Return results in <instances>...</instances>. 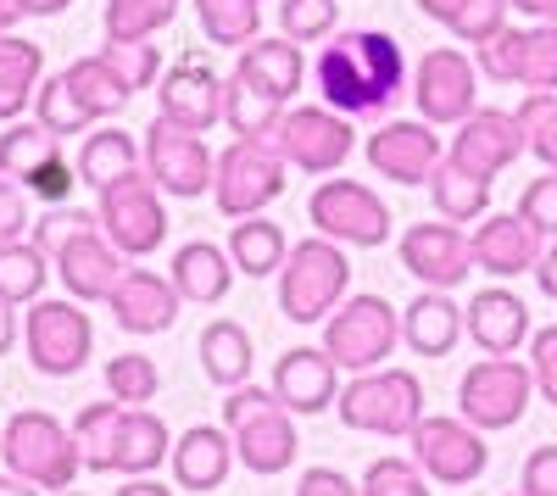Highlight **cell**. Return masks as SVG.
Masks as SVG:
<instances>
[{
    "label": "cell",
    "instance_id": "12",
    "mask_svg": "<svg viewBox=\"0 0 557 496\" xmlns=\"http://www.w3.org/2000/svg\"><path fill=\"white\" fill-rule=\"evenodd\" d=\"M101 230L107 240L123 251V257H151L162 240H168V207H162V190L151 173H134V178H117V185L101 190Z\"/></svg>",
    "mask_w": 557,
    "mask_h": 496
},
{
    "label": "cell",
    "instance_id": "33",
    "mask_svg": "<svg viewBox=\"0 0 557 496\" xmlns=\"http://www.w3.org/2000/svg\"><path fill=\"white\" fill-rule=\"evenodd\" d=\"M201 369L212 385L235 390V385H251V335L235 324V319H218L201 330Z\"/></svg>",
    "mask_w": 557,
    "mask_h": 496
},
{
    "label": "cell",
    "instance_id": "39",
    "mask_svg": "<svg viewBox=\"0 0 557 496\" xmlns=\"http://www.w3.org/2000/svg\"><path fill=\"white\" fill-rule=\"evenodd\" d=\"M51 274H57V268L45 262V251L34 240L0 246V301H12V307L39 301V290H45V280H51Z\"/></svg>",
    "mask_w": 557,
    "mask_h": 496
},
{
    "label": "cell",
    "instance_id": "10",
    "mask_svg": "<svg viewBox=\"0 0 557 496\" xmlns=\"http://www.w3.org/2000/svg\"><path fill=\"white\" fill-rule=\"evenodd\" d=\"M285 157L273 151V140H235L218 157V185L212 201L223 218H257L268 201L285 196Z\"/></svg>",
    "mask_w": 557,
    "mask_h": 496
},
{
    "label": "cell",
    "instance_id": "4",
    "mask_svg": "<svg viewBox=\"0 0 557 496\" xmlns=\"http://www.w3.org/2000/svg\"><path fill=\"white\" fill-rule=\"evenodd\" d=\"M296 413L278 401L273 390H257V385H235L223 401V424L235 435V458L251 469V474H285L301 452L296 441Z\"/></svg>",
    "mask_w": 557,
    "mask_h": 496
},
{
    "label": "cell",
    "instance_id": "59",
    "mask_svg": "<svg viewBox=\"0 0 557 496\" xmlns=\"http://www.w3.org/2000/svg\"><path fill=\"white\" fill-rule=\"evenodd\" d=\"M418 12H424V17H435V23H457V12H462V0H418Z\"/></svg>",
    "mask_w": 557,
    "mask_h": 496
},
{
    "label": "cell",
    "instance_id": "34",
    "mask_svg": "<svg viewBox=\"0 0 557 496\" xmlns=\"http://www.w3.org/2000/svg\"><path fill=\"white\" fill-rule=\"evenodd\" d=\"M228 257H235V268L246 280H262V274H278V268H285L290 246H285V230L257 212V218H235V230H228Z\"/></svg>",
    "mask_w": 557,
    "mask_h": 496
},
{
    "label": "cell",
    "instance_id": "20",
    "mask_svg": "<svg viewBox=\"0 0 557 496\" xmlns=\"http://www.w3.org/2000/svg\"><path fill=\"white\" fill-rule=\"evenodd\" d=\"M474 246V268L491 280H519V274H535V262L546 251V235L524 212H485L480 230L469 235Z\"/></svg>",
    "mask_w": 557,
    "mask_h": 496
},
{
    "label": "cell",
    "instance_id": "14",
    "mask_svg": "<svg viewBox=\"0 0 557 496\" xmlns=\"http://www.w3.org/2000/svg\"><path fill=\"white\" fill-rule=\"evenodd\" d=\"M146 173L157 178V190L162 196H201V190H212L218 185V157L207 151V140L201 134H190V128H178V123H168V117H157L151 128H146Z\"/></svg>",
    "mask_w": 557,
    "mask_h": 496
},
{
    "label": "cell",
    "instance_id": "60",
    "mask_svg": "<svg viewBox=\"0 0 557 496\" xmlns=\"http://www.w3.org/2000/svg\"><path fill=\"white\" fill-rule=\"evenodd\" d=\"M12 346H17V312H12V301H0V357Z\"/></svg>",
    "mask_w": 557,
    "mask_h": 496
},
{
    "label": "cell",
    "instance_id": "22",
    "mask_svg": "<svg viewBox=\"0 0 557 496\" xmlns=\"http://www.w3.org/2000/svg\"><path fill=\"white\" fill-rule=\"evenodd\" d=\"M157 107L168 123L190 128V134H207L212 123H223V78L201 62H178L162 73L157 84Z\"/></svg>",
    "mask_w": 557,
    "mask_h": 496
},
{
    "label": "cell",
    "instance_id": "6",
    "mask_svg": "<svg viewBox=\"0 0 557 496\" xmlns=\"http://www.w3.org/2000/svg\"><path fill=\"white\" fill-rule=\"evenodd\" d=\"M335 413H341L346 430H368V435L396 441V435H412L418 419H424V385L407 369H368L341 390Z\"/></svg>",
    "mask_w": 557,
    "mask_h": 496
},
{
    "label": "cell",
    "instance_id": "44",
    "mask_svg": "<svg viewBox=\"0 0 557 496\" xmlns=\"http://www.w3.org/2000/svg\"><path fill=\"white\" fill-rule=\"evenodd\" d=\"M519 128H524L530 157H541L557 173V89H530L519 101Z\"/></svg>",
    "mask_w": 557,
    "mask_h": 496
},
{
    "label": "cell",
    "instance_id": "7",
    "mask_svg": "<svg viewBox=\"0 0 557 496\" xmlns=\"http://www.w3.org/2000/svg\"><path fill=\"white\" fill-rule=\"evenodd\" d=\"M396 340H401V312L385 296H351L346 307H335L330 319H323V351L351 374L385 369Z\"/></svg>",
    "mask_w": 557,
    "mask_h": 496
},
{
    "label": "cell",
    "instance_id": "24",
    "mask_svg": "<svg viewBox=\"0 0 557 496\" xmlns=\"http://www.w3.org/2000/svg\"><path fill=\"white\" fill-rule=\"evenodd\" d=\"M462 324H469V340L485 357H513L530 340V307L513 290L491 285V290H480L469 307H462Z\"/></svg>",
    "mask_w": 557,
    "mask_h": 496
},
{
    "label": "cell",
    "instance_id": "17",
    "mask_svg": "<svg viewBox=\"0 0 557 496\" xmlns=\"http://www.w3.org/2000/svg\"><path fill=\"white\" fill-rule=\"evenodd\" d=\"M412 101H418V117L424 123H462L469 112H480V67L451 51V45H441V51H424V62H418L412 73Z\"/></svg>",
    "mask_w": 557,
    "mask_h": 496
},
{
    "label": "cell",
    "instance_id": "38",
    "mask_svg": "<svg viewBox=\"0 0 557 496\" xmlns=\"http://www.w3.org/2000/svg\"><path fill=\"white\" fill-rule=\"evenodd\" d=\"M62 73H67L73 96L89 107V117H96V123H101V117H117V112L134 101V96H128V84L107 67V57H78V62H67Z\"/></svg>",
    "mask_w": 557,
    "mask_h": 496
},
{
    "label": "cell",
    "instance_id": "5",
    "mask_svg": "<svg viewBox=\"0 0 557 496\" xmlns=\"http://www.w3.org/2000/svg\"><path fill=\"white\" fill-rule=\"evenodd\" d=\"M346 285H351L346 251H341L335 240L312 235V240L290 246L285 268H278V307H285L290 324H323V319L341 307Z\"/></svg>",
    "mask_w": 557,
    "mask_h": 496
},
{
    "label": "cell",
    "instance_id": "47",
    "mask_svg": "<svg viewBox=\"0 0 557 496\" xmlns=\"http://www.w3.org/2000/svg\"><path fill=\"white\" fill-rule=\"evenodd\" d=\"M101 57L128 84V96H134V89H146V84H157V45H146V39H107Z\"/></svg>",
    "mask_w": 557,
    "mask_h": 496
},
{
    "label": "cell",
    "instance_id": "53",
    "mask_svg": "<svg viewBox=\"0 0 557 496\" xmlns=\"http://www.w3.org/2000/svg\"><path fill=\"white\" fill-rule=\"evenodd\" d=\"M73 185H84V178H78V168H67V157H51V162H45L34 178H28V196H39V201H67V190Z\"/></svg>",
    "mask_w": 557,
    "mask_h": 496
},
{
    "label": "cell",
    "instance_id": "3",
    "mask_svg": "<svg viewBox=\"0 0 557 496\" xmlns=\"http://www.w3.org/2000/svg\"><path fill=\"white\" fill-rule=\"evenodd\" d=\"M0 458H7L12 474H23L39 491H73L84 452L62 419H51L45 408H23L0 424Z\"/></svg>",
    "mask_w": 557,
    "mask_h": 496
},
{
    "label": "cell",
    "instance_id": "62",
    "mask_svg": "<svg viewBox=\"0 0 557 496\" xmlns=\"http://www.w3.org/2000/svg\"><path fill=\"white\" fill-rule=\"evenodd\" d=\"M73 0H23V12L28 17H57V12H67Z\"/></svg>",
    "mask_w": 557,
    "mask_h": 496
},
{
    "label": "cell",
    "instance_id": "11",
    "mask_svg": "<svg viewBox=\"0 0 557 496\" xmlns=\"http://www.w3.org/2000/svg\"><path fill=\"white\" fill-rule=\"evenodd\" d=\"M307 218L335 246H385L391 240V207L368 185H357V178H323L307 201Z\"/></svg>",
    "mask_w": 557,
    "mask_h": 496
},
{
    "label": "cell",
    "instance_id": "26",
    "mask_svg": "<svg viewBox=\"0 0 557 496\" xmlns=\"http://www.w3.org/2000/svg\"><path fill=\"white\" fill-rule=\"evenodd\" d=\"M235 469V435H223L212 424H196L184 430L178 446H173V480L178 491H218Z\"/></svg>",
    "mask_w": 557,
    "mask_h": 496
},
{
    "label": "cell",
    "instance_id": "56",
    "mask_svg": "<svg viewBox=\"0 0 557 496\" xmlns=\"http://www.w3.org/2000/svg\"><path fill=\"white\" fill-rule=\"evenodd\" d=\"M535 285L557 301V240H552V246L541 251V262H535Z\"/></svg>",
    "mask_w": 557,
    "mask_h": 496
},
{
    "label": "cell",
    "instance_id": "23",
    "mask_svg": "<svg viewBox=\"0 0 557 496\" xmlns=\"http://www.w3.org/2000/svg\"><path fill=\"white\" fill-rule=\"evenodd\" d=\"M107 301H112V319H117L128 335H162V330H173L184 296H178L173 280L151 274V268H128Z\"/></svg>",
    "mask_w": 557,
    "mask_h": 496
},
{
    "label": "cell",
    "instance_id": "21",
    "mask_svg": "<svg viewBox=\"0 0 557 496\" xmlns=\"http://www.w3.org/2000/svg\"><path fill=\"white\" fill-rule=\"evenodd\" d=\"M368 162H374L380 178H396V185H430L435 168L446 162L435 123H385L368 134Z\"/></svg>",
    "mask_w": 557,
    "mask_h": 496
},
{
    "label": "cell",
    "instance_id": "61",
    "mask_svg": "<svg viewBox=\"0 0 557 496\" xmlns=\"http://www.w3.org/2000/svg\"><path fill=\"white\" fill-rule=\"evenodd\" d=\"M0 496H39V485H28L23 474L7 469V474H0Z\"/></svg>",
    "mask_w": 557,
    "mask_h": 496
},
{
    "label": "cell",
    "instance_id": "19",
    "mask_svg": "<svg viewBox=\"0 0 557 496\" xmlns=\"http://www.w3.org/2000/svg\"><path fill=\"white\" fill-rule=\"evenodd\" d=\"M401 268L424 290H457L474 274V246L457 223H412L401 235Z\"/></svg>",
    "mask_w": 557,
    "mask_h": 496
},
{
    "label": "cell",
    "instance_id": "46",
    "mask_svg": "<svg viewBox=\"0 0 557 496\" xmlns=\"http://www.w3.org/2000/svg\"><path fill=\"white\" fill-rule=\"evenodd\" d=\"M362 496H430V474L412 458H374L362 474Z\"/></svg>",
    "mask_w": 557,
    "mask_h": 496
},
{
    "label": "cell",
    "instance_id": "42",
    "mask_svg": "<svg viewBox=\"0 0 557 496\" xmlns=\"http://www.w3.org/2000/svg\"><path fill=\"white\" fill-rule=\"evenodd\" d=\"M34 117L45 123L62 140V134H89V107L73 96V84H67V73H57V78H45L39 84V96H34Z\"/></svg>",
    "mask_w": 557,
    "mask_h": 496
},
{
    "label": "cell",
    "instance_id": "35",
    "mask_svg": "<svg viewBox=\"0 0 557 496\" xmlns=\"http://www.w3.org/2000/svg\"><path fill=\"white\" fill-rule=\"evenodd\" d=\"M139 157L146 151H139L123 128H96L84 140V151H78V178L89 190H107V185H117V178L139 173Z\"/></svg>",
    "mask_w": 557,
    "mask_h": 496
},
{
    "label": "cell",
    "instance_id": "37",
    "mask_svg": "<svg viewBox=\"0 0 557 496\" xmlns=\"http://www.w3.org/2000/svg\"><path fill=\"white\" fill-rule=\"evenodd\" d=\"M51 157H62V140L39 117H17V123H7V134H0V178H23L28 185Z\"/></svg>",
    "mask_w": 557,
    "mask_h": 496
},
{
    "label": "cell",
    "instance_id": "15",
    "mask_svg": "<svg viewBox=\"0 0 557 496\" xmlns=\"http://www.w3.org/2000/svg\"><path fill=\"white\" fill-rule=\"evenodd\" d=\"M407 441H412V463L424 469L435 485H469L491 463L485 430H474L469 419H430L424 413Z\"/></svg>",
    "mask_w": 557,
    "mask_h": 496
},
{
    "label": "cell",
    "instance_id": "29",
    "mask_svg": "<svg viewBox=\"0 0 557 496\" xmlns=\"http://www.w3.org/2000/svg\"><path fill=\"white\" fill-rule=\"evenodd\" d=\"M257 89H268L273 101H296V89H301V78H307V62H301V45L296 39H251L246 51H240V62H235Z\"/></svg>",
    "mask_w": 557,
    "mask_h": 496
},
{
    "label": "cell",
    "instance_id": "51",
    "mask_svg": "<svg viewBox=\"0 0 557 496\" xmlns=\"http://www.w3.org/2000/svg\"><path fill=\"white\" fill-rule=\"evenodd\" d=\"M530 374H535V390L557 408V324L530 335Z\"/></svg>",
    "mask_w": 557,
    "mask_h": 496
},
{
    "label": "cell",
    "instance_id": "36",
    "mask_svg": "<svg viewBox=\"0 0 557 496\" xmlns=\"http://www.w3.org/2000/svg\"><path fill=\"white\" fill-rule=\"evenodd\" d=\"M430 196H435V212H441L446 223H480V218L491 212V178L457 168V162L446 157V162L435 168V178H430Z\"/></svg>",
    "mask_w": 557,
    "mask_h": 496
},
{
    "label": "cell",
    "instance_id": "50",
    "mask_svg": "<svg viewBox=\"0 0 557 496\" xmlns=\"http://www.w3.org/2000/svg\"><path fill=\"white\" fill-rule=\"evenodd\" d=\"M519 212L535 223V230H541L546 240H557V173H552V168H546L541 178H530V185H524Z\"/></svg>",
    "mask_w": 557,
    "mask_h": 496
},
{
    "label": "cell",
    "instance_id": "13",
    "mask_svg": "<svg viewBox=\"0 0 557 496\" xmlns=\"http://www.w3.org/2000/svg\"><path fill=\"white\" fill-rule=\"evenodd\" d=\"M273 151L301 173H335L351 157V123L335 107H285L278 128L268 134Z\"/></svg>",
    "mask_w": 557,
    "mask_h": 496
},
{
    "label": "cell",
    "instance_id": "27",
    "mask_svg": "<svg viewBox=\"0 0 557 496\" xmlns=\"http://www.w3.org/2000/svg\"><path fill=\"white\" fill-rule=\"evenodd\" d=\"M462 307L446 296V290H424L407 312H401V340L418 351V357H446L457 340H462Z\"/></svg>",
    "mask_w": 557,
    "mask_h": 496
},
{
    "label": "cell",
    "instance_id": "64",
    "mask_svg": "<svg viewBox=\"0 0 557 496\" xmlns=\"http://www.w3.org/2000/svg\"><path fill=\"white\" fill-rule=\"evenodd\" d=\"M62 496H84V491H62Z\"/></svg>",
    "mask_w": 557,
    "mask_h": 496
},
{
    "label": "cell",
    "instance_id": "25",
    "mask_svg": "<svg viewBox=\"0 0 557 496\" xmlns=\"http://www.w3.org/2000/svg\"><path fill=\"white\" fill-rule=\"evenodd\" d=\"M335 357L323 351V346H296L278 357V369H273V396L285 401L290 413H323L335 396Z\"/></svg>",
    "mask_w": 557,
    "mask_h": 496
},
{
    "label": "cell",
    "instance_id": "43",
    "mask_svg": "<svg viewBox=\"0 0 557 496\" xmlns=\"http://www.w3.org/2000/svg\"><path fill=\"white\" fill-rule=\"evenodd\" d=\"M178 12V0H107V39H151L157 28H168Z\"/></svg>",
    "mask_w": 557,
    "mask_h": 496
},
{
    "label": "cell",
    "instance_id": "48",
    "mask_svg": "<svg viewBox=\"0 0 557 496\" xmlns=\"http://www.w3.org/2000/svg\"><path fill=\"white\" fill-rule=\"evenodd\" d=\"M341 17V0H285L278 7V23H285V39L307 45V39H323Z\"/></svg>",
    "mask_w": 557,
    "mask_h": 496
},
{
    "label": "cell",
    "instance_id": "63",
    "mask_svg": "<svg viewBox=\"0 0 557 496\" xmlns=\"http://www.w3.org/2000/svg\"><path fill=\"white\" fill-rule=\"evenodd\" d=\"M17 17H28V12H23V0H0V34H12Z\"/></svg>",
    "mask_w": 557,
    "mask_h": 496
},
{
    "label": "cell",
    "instance_id": "18",
    "mask_svg": "<svg viewBox=\"0 0 557 496\" xmlns=\"http://www.w3.org/2000/svg\"><path fill=\"white\" fill-rule=\"evenodd\" d=\"M524 151H530V146H524L519 112H496V107L469 112V117L457 123L451 146H446V157H451L457 168H469V173H480V178L507 173V168H513Z\"/></svg>",
    "mask_w": 557,
    "mask_h": 496
},
{
    "label": "cell",
    "instance_id": "55",
    "mask_svg": "<svg viewBox=\"0 0 557 496\" xmlns=\"http://www.w3.org/2000/svg\"><path fill=\"white\" fill-rule=\"evenodd\" d=\"M296 496H362V485H351V480L335 474V469H307L301 485H296Z\"/></svg>",
    "mask_w": 557,
    "mask_h": 496
},
{
    "label": "cell",
    "instance_id": "49",
    "mask_svg": "<svg viewBox=\"0 0 557 496\" xmlns=\"http://www.w3.org/2000/svg\"><path fill=\"white\" fill-rule=\"evenodd\" d=\"M507 12H513L507 0H462L451 34H457L462 45H485V39H496V34L507 28Z\"/></svg>",
    "mask_w": 557,
    "mask_h": 496
},
{
    "label": "cell",
    "instance_id": "2",
    "mask_svg": "<svg viewBox=\"0 0 557 496\" xmlns=\"http://www.w3.org/2000/svg\"><path fill=\"white\" fill-rule=\"evenodd\" d=\"M39 251H51V268L57 280L67 285L73 301H107L117 290V280L128 274L123 268V251L107 240L101 218L96 212H51L39 223Z\"/></svg>",
    "mask_w": 557,
    "mask_h": 496
},
{
    "label": "cell",
    "instance_id": "30",
    "mask_svg": "<svg viewBox=\"0 0 557 496\" xmlns=\"http://www.w3.org/2000/svg\"><path fill=\"white\" fill-rule=\"evenodd\" d=\"M45 84V51L23 34H0V123H17Z\"/></svg>",
    "mask_w": 557,
    "mask_h": 496
},
{
    "label": "cell",
    "instance_id": "31",
    "mask_svg": "<svg viewBox=\"0 0 557 496\" xmlns=\"http://www.w3.org/2000/svg\"><path fill=\"white\" fill-rule=\"evenodd\" d=\"M162 458H173V441H168V424L146 408H123V424H117V446H112V474H157Z\"/></svg>",
    "mask_w": 557,
    "mask_h": 496
},
{
    "label": "cell",
    "instance_id": "40",
    "mask_svg": "<svg viewBox=\"0 0 557 496\" xmlns=\"http://www.w3.org/2000/svg\"><path fill=\"white\" fill-rule=\"evenodd\" d=\"M117 424H123V401H89L73 419V441L84 452L89 474H112V446H117Z\"/></svg>",
    "mask_w": 557,
    "mask_h": 496
},
{
    "label": "cell",
    "instance_id": "32",
    "mask_svg": "<svg viewBox=\"0 0 557 496\" xmlns=\"http://www.w3.org/2000/svg\"><path fill=\"white\" fill-rule=\"evenodd\" d=\"M278 117H285V101H273L268 89H257L240 67L223 78V123L235 128L240 140H268L278 128Z\"/></svg>",
    "mask_w": 557,
    "mask_h": 496
},
{
    "label": "cell",
    "instance_id": "58",
    "mask_svg": "<svg viewBox=\"0 0 557 496\" xmlns=\"http://www.w3.org/2000/svg\"><path fill=\"white\" fill-rule=\"evenodd\" d=\"M513 12H524V17H535V23H557V0H507Z\"/></svg>",
    "mask_w": 557,
    "mask_h": 496
},
{
    "label": "cell",
    "instance_id": "8",
    "mask_svg": "<svg viewBox=\"0 0 557 496\" xmlns=\"http://www.w3.org/2000/svg\"><path fill=\"white\" fill-rule=\"evenodd\" d=\"M23 346H28V363L51 380H67L89 363V346H96V330H89V312L62 296V301H28V319H23Z\"/></svg>",
    "mask_w": 557,
    "mask_h": 496
},
{
    "label": "cell",
    "instance_id": "57",
    "mask_svg": "<svg viewBox=\"0 0 557 496\" xmlns=\"http://www.w3.org/2000/svg\"><path fill=\"white\" fill-rule=\"evenodd\" d=\"M112 496H178V491H168L162 480H151V474H134L128 485H117Z\"/></svg>",
    "mask_w": 557,
    "mask_h": 496
},
{
    "label": "cell",
    "instance_id": "52",
    "mask_svg": "<svg viewBox=\"0 0 557 496\" xmlns=\"http://www.w3.org/2000/svg\"><path fill=\"white\" fill-rule=\"evenodd\" d=\"M28 190L17 185V178H0V246H12V240H23V230H28Z\"/></svg>",
    "mask_w": 557,
    "mask_h": 496
},
{
    "label": "cell",
    "instance_id": "45",
    "mask_svg": "<svg viewBox=\"0 0 557 496\" xmlns=\"http://www.w3.org/2000/svg\"><path fill=\"white\" fill-rule=\"evenodd\" d=\"M157 385H162L157 363L139 357V351H123V357L107 363V390H112V401H123V408H146V401L157 396Z\"/></svg>",
    "mask_w": 557,
    "mask_h": 496
},
{
    "label": "cell",
    "instance_id": "9",
    "mask_svg": "<svg viewBox=\"0 0 557 496\" xmlns=\"http://www.w3.org/2000/svg\"><path fill=\"white\" fill-rule=\"evenodd\" d=\"M535 396V374L519 357H485L457 380V408L474 430H513Z\"/></svg>",
    "mask_w": 557,
    "mask_h": 496
},
{
    "label": "cell",
    "instance_id": "1",
    "mask_svg": "<svg viewBox=\"0 0 557 496\" xmlns=\"http://www.w3.org/2000/svg\"><path fill=\"white\" fill-rule=\"evenodd\" d=\"M401 84H407V57H401V45L380 28L335 34V45H323V57H318V89L341 117L391 112Z\"/></svg>",
    "mask_w": 557,
    "mask_h": 496
},
{
    "label": "cell",
    "instance_id": "16",
    "mask_svg": "<svg viewBox=\"0 0 557 496\" xmlns=\"http://www.w3.org/2000/svg\"><path fill=\"white\" fill-rule=\"evenodd\" d=\"M480 73L496 84H524V89H557V23L535 28H502L480 45Z\"/></svg>",
    "mask_w": 557,
    "mask_h": 496
},
{
    "label": "cell",
    "instance_id": "54",
    "mask_svg": "<svg viewBox=\"0 0 557 496\" xmlns=\"http://www.w3.org/2000/svg\"><path fill=\"white\" fill-rule=\"evenodd\" d=\"M519 496H557V446H535L519 474Z\"/></svg>",
    "mask_w": 557,
    "mask_h": 496
},
{
    "label": "cell",
    "instance_id": "41",
    "mask_svg": "<svg viewBox=\"0 0 557 496\" xmlns=\"http://www.w3.org/2000/svg\"><path fill=\"white\" fill-rule=\"evenodd\" d=\"M196 12H201V28H207V39L212 45H246L251 39H262L257 28H262V7L257 0H196Z\"/></svg>",
    "mask_w": 557,
    "mask_h": 496
},
{
    "label": "cell",
    "instance_id": "28",
    "mask_svg": "<svg viewBox=\"0 0 557 496\" xmlns=\"http://www.w3.org/2000/svg\"><path fill=\"white\" fill-rule=\"evenodd\" d=\"M235 274H240L235 257L218 251L212 240H190V246H178V257H173V285H178V296H184V301H201V307L223 301L228 285H235Z\"/></svg>",
    "mask_w": 557,
    "mask_h": 496
}]
</instances>
